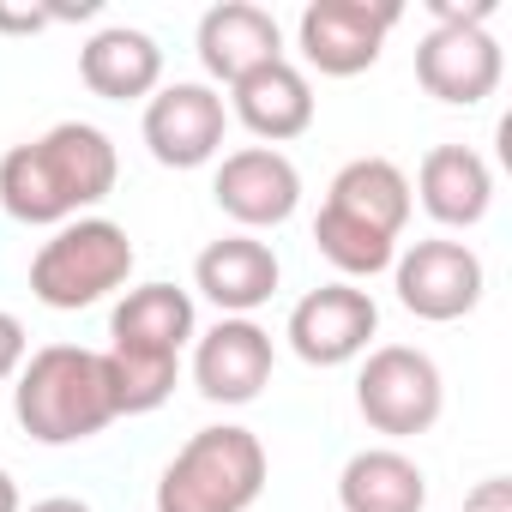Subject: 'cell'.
<instances>
[{"mask_svg":"<svg viewBox=\"0 0 512 512\" xmlns=\"http://www.w3.org/2000/svg\"><path fill=\"white\" fill-rule=\"evenodd\" d=\"M500 73H506L500 43L476 19H434V31L416 43V85L434 103L476 109L482 97H494Z\"/></svg>","mask_w":512,"mask_h":512,"instance_id":"ba28073f","label":"cell"},{"mask_svg":"<svg viewBox=\"0 0 512 512\" xmlns=\"http://www.w3.org/2000/svg\"><path fill=\"white\" fill-rule=\"evenodd\" d=\"M121 181L115 139L91 121H61L0 157V205L19 223H73L103 205Z\"/></svg>","mask_w":512,"mask_h":512,"instance_id":"6da1fadb","label":"cell"},{"mask_svg":"<svg viewBox=\"0 0 512 512\" xmlns=\"http://www.w3.org/2000/svg\"><path fill=\"white\" fill-rule=\"evenodd\" d=\"M0 512H25V506H19V482H13L7 464H0Z\"/></svg>","mask_w":512,"mask_h":512,"instance_id":"4316f807","label":"cell"},{"mask_svg":"<svg viewBox=\"0 0 512 512\" xmlns=\"http://www.w3.org/2000/svg\"><path fill=\"white\" fill-rule=\"evenodd\" d=\"M0 31L37 37V31H49V7H0Z\"/></svg>","mask_w":512,"mask_h":512,"instance_id":"d4e9b609","label":"cell"},{"mask_svg":"<svg viewBox=\"0 0 512 512\" xmlns=\"http://www.w3.org/2000/svg\"><path fill=\"white\" fill-rule=\"evenodd\" d=\"M404 13L398 7H368V0H308L302 7V25H296V43H302V61L326 79H356L380 61L392 25Z\"/></svg>","mask_w":512,"mask_h":512,"instance_id":"9c48e42d","label":"cell"},{"mask_svg":"<svg viewBox=\"0 0 512 512\" xmlns=\"http://www.w3.org/2000/svg\"><path fill=\"white\" fill-rule=\"evenodd\" d=\"M187 338H199V314L193 296L175 284H139L115 302L109 314V344H133V350H157V356H181Z\"/></svg>","mask_w":512,"mask_h":512,"instance_id":"d6986e66","label":"cell"},{"mask_svg":"<svg viewBox=\"0 0 512 512\" xmlns=\"http://www.w3.org/2000/svg\"><path fill=\"white\" fill-rule=\"evenodd\" d=\"M326 205L344 211V217H356V223H368V229H380V235H392V241L404 235V223L416 211L410 175L392 157H356V163H344L332 175V187H326Z\"/></svg>","mask_w":512,"mask_h":512,"instance_id":"ac0fdd59","label":"cell"},{"mask_svg":"<svg viewBox=\"0 0 512 512\" xmlns=\"http://www.w3.org/2000/svg\"><path fill=\"white\" fill-rule=\"evenodd\" d=\"M464 512H512V482H506V476L476 482V488H470V500H464Z\"/></svg>","mask_w":512,"mask_h":512,"instance_id":"cb8c5ba5","label":"cell"},{"mask_svg":"<svg viewBox=\"0 0 512 512\" xmlns=\"http://www.w3.org/2000/svg\"><path fill=\"white\" fill-rule=\"evenodd\" d=\"M103 374H109L115 416H151V410L169 404V392H175V380H181V356L109 344V350H103Z\"/></svg>","mask_w":512,"mask_h":512,"instance_id":"44dd1931","label":"cell"},{"mask_svg":"<svg viewBox=\"0 0 512 512\" xmlns=\"http://www.w3.org/2000/svg\"><path fill=\"white\" fill-rule=\"evenodd\" d=\"M266 488V446L241 422L199 428L157 476V512H247Z\"/></svg>","mask_w":512,"mask_h":512,"instance_id":"3957f363","label":"cell"},{"mask_svg":"<svg viewBox=\"0 0 512 512\" xmlns=\"http://www.w3.org/2000/svg\"><path fill=\"white\" fill-rule=\"evenodd\" d=\"M139 133H145V145H151V157L163 169H205L223 151L229 103L205 79H175V85H157L145 97Z\"/></svg>","mask_w":512,"mask_h":512,"instance_id":"52a82bcc","label":"cell"},{"mask_svg":"<svg viewBox=\"0 0 512 512\" xmlns=\"http://www.w3.org/2000/svg\"><path fill=\"white\" fill-rule=\"evenodd\" d=\"M133 235L115 217H73L61 223L31 260V296L55 314H79L103 296H115L133 278Z\"/></svg>","mask_w":512,"mask_h":512,"instance_id":"277c9868","label":"cell"},{"mask_svg":"<svg viewBox=\"0 0 512 512\" xmlns=\"http://www.w3.org/2000/svg\"><path fill=\"white\" fill-rule=\"evenodd\" d=\"M79 79L103 103H139L163 85V49L139 25H103L79 49Z\"/></svg>","mask_w":512,"mask_h":512,"instance_id":"2e32d148","label":"cell"},{"mask_svg":"<svg viewBox=\"0 0 512 512\" xmlns=\"http://www.w3.org/2000/svg\"><path fill=\"white\" fill-rule=\"evenodd\" d=\"M272 368H278V350L260 320H217L193 344V386L211 404H253L272 386Z\"/></svg>","mask_w":512,"mask_h":512,"instance_id":"7c38bea8","label":"cell"},{"mask_svg":"<svg viewBox=\"0 0 512 512\" xmlns=\"http://www.w3.org/2000/svg\"><path fill=\"white\" fill-rule=\"evenodd\" d=\"M211 199H217L223 217L241 223V235L278 229V223H290L296 205H302V169H296L284 151H272V145H241V151H229V157L217 163Z\"/></svg>","mask_w":512,"mask_h":512,"instance_id":"30bf717a","label":"cell"},{"mask_svg":"<svg viewBox=\"0 0 512 512\" xmlns=\"http://www.w3.org/2000/svg\"><path fill=\"white\" fill-rule=\"evenodd\" d=\"M314 247L344 272V284L392 272V260H398V241L392 235H380V229H368V223H356V217H344L332 205H320V217H314Z\"/></svg>","mask_w":512,"mask_h":512,"instance_id":"7402d4cb","label":"cell"},{"mask_svg":"<svg viewBox=\"0 0 512 512\" xmlns=\"http://www.w3.org/2000/svg\"><path fill=\"white\" fill-rule=\"evenodd\" d=\"M338 506L344 512H422L428 476L398 446H362L338 476Z\"/></svg>","mask_w":512,"mask_h":512,"instance_id":"ffe728a7","label":"cell"},{"mask_svg":"<svg viewBox=\"0 0 512 512\" xmlns=\"http://www.w3.org/2000/svg\"><path fill=\"white\" fill-rule=\"evenodd\" d=\"M392 284H398L404 314H416L428 326H452V320L476 314V302L488 290V272H482L470 241L428 235V241H410L392 260Z\"/></svg>","mask_w":512,"mask_h":512,"instance_id":"8992f818","label":"cell"},{"mask_svg":"<svg viewBox=\"0 0 512 512\" xmlns=\"http://www.w3.org/2000/svg\"><path fill=\"white\" fill-rule=\"evenodd\" d=\"M278 253L260 241V235H217L199 260H193V284L199 296L223 314V320H253V308H266L278 296Z\"/></svg>","mask_w":512,"mask_h":512,"instance_id":"4fadbf2b","label":"cell"},{"mask_svg":"<svg viewBox=\"0 0 512 512\" xmlns=\"http://www.w3.org/2000/svg\"><path fill=\"white\" fill-rule=\"evenodd\" d=\"M356 410L374 434H392V440H410V434H428L446 410V380L434 368L428 350L416 344H380L368 350L362 374H356Z\"/></svg>","mask_w":512,"mask_h":512,"instance_id":"5b68a950","label":"cell"},{"mask_svg":"<svg viewBox=\"0 0 512 512\" xmlns=\"http://www.w3.org/2000/svg\"><path fill=\"white\" fill-rule=\"evenodd\" d=\"M25 356H31V338H25V320H19V314H7V308H0V386H7V380H19V368H25Z\"/></svg>","mask_w":512,"mask_h":512,"instance_id":"603a6c76","label":"cell"},{"mask_svg":"<svg viewBox=\"0 0 512 512\" xmlns=\"http://www.w3.org/2000/svg\"><path fill=\"white\" fill-rule=\"evenodd\" d=\"M199 67L217 79V85H241L247 73H260L272 61H284V31L266 7H253V0H223L199 19Z\"/></svg>","mask_w":512,"mask_h":512,"instance_id":"5bb4252c","label":"cell"},{"mask_svg":"<svg viewBox=\"0 0 512 512\" xmlns=\"http://www.w3.org/2000/svg\"><path fill=\"white\" fill-rule=\"evenodd\" d=\"M229 115L260 139V145H290V139H302L308 127H314V85H308V73L284 55V61H272V67H260V73H247L241 85H229Z\"/></svg>","mask_w":512,"mask_h":512,"instance_id":"9a60e30c","label":"cell"},{"mask_svg":"<svg viewBox=\"0 0 512 512\" xmlns=\"http://www.w3.org/2000/svg\"><path fill=\"white\" fill-rule=\"evenodd\" d=\"M410 199H422V211H428L434 223L470 229V223H482L488 205H494V169H488V157L470 151V145H434V151L422 157V169H416Z\"/></svg>","mask_w":512,"mask_h":512,"instance_id":"e0dca14e","label":"cell"},{"mask_svg":"<svg viewBox=\"0 0 512 512\" xmlns=\"http://www.w3.org/2000/svg\"><path fill=\"white\" fill-rule=\"evenodd\" d=\"M380 332V308L368 290L356 284H320L290 308V350L308 368H344L368 350V338Z\"/></svg>","mask_w":512,"mask_h":512,"instance_id":"8fae6325","label":"cell"},{"mask_svg":"<svg viewBox=\"0 0 512 512\" xmlns=\"http://www.w3.org/2000/svg\"><path fill=\"white\" fill-rule=\"evenodd\" d=\"M13 416L37 446H79L115 422L103 350L85 344H43L25 356L13 380Z\"/></svg>","mask_w":512,"mask_h":512,"instance_id":"7a4b0ae2","label":"cell"},{"mask_svg":"<svg viewBox=\"0 0 512 512\" xmlns=\"http://www.w3.org/2000/svg\"><path fill=\"white\" fill-rule=\"evenodd\" d=\"M25 512H91V506L73 500V494H49V500H37V506H25Z\"/></svg>","mask_w":512,"mask_h":512,"instance_id":"484cf974","label":"cell"}]
</instances>
